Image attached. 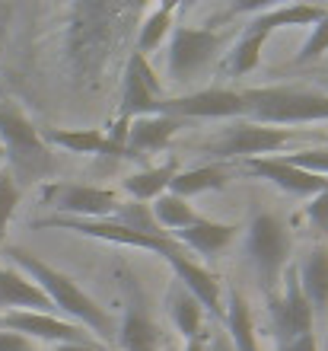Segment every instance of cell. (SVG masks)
<instances>
[{
	"label": "cell",
	"instance_id": "cell-1",
	"mask_svg": "<svg viewBox=\"0 0 328 351\" xmlns=\"http://www.w3.org/2000/svg\"><path fill=\"white\" fill-rule=\"evenodd\" d=\"M134 3H105V0H83L71 7L67 19V67L77 86H96L109 64L112 48L125 38V16H137Z\"/></svg>",
	"mask_w": 328,
	"mask_h": 351
},
{
	"label": "cell",
	"instance_id": "cell-2",
	"mask_svg": "<svg viewBox=\"0 0 328 351\" xmlns=\"http://www.w3.org/2000/svg\"><path fill=\"white\" fill-rule=\"evenodd\" d=\"M7 256L29 281H36L38 291L51 300V306L61 310L71 323L83 326L92 339H99V342H105V345L115 342V335H118L115 316H112L99 300H92L71 275L58 271L55 265H48L45 259H38V256H32L29 250H19V246H7Z\"/></svg>",
	"mask_w": 328,
	"mask_h": 351
},
{
	"label": "cell",
	"instance_id": "cell-3",
	"mask_svg": "<svg viewBox=\"0 0 328 351\" xmlns=\"http://www.w3.org/2000/svg\"><path fill=\"white\" fill-rule=\"evenodd\" d=\"M0 147L19 189L45 182L58 173V160L42 138V131L13 99H0Z\"/></svg>",
	"mask_w": 328,
	"mask_h": 351
},
{
	"label": "cell",
	"instance_id": "cell-4",
	"mask_svg": "<svg viewBox=\"0 0 328 351\" xmlns=\"http://www.w3.org/2000/svg\"><path fill=\"white\" fill-rule=\"evenodd\" d=\"M242 93L246 102V121L255 125H316L328 121V93L312 86H249Z\"/></svg>",
	"mask_w": 328,
	"mask_h": 351
},
{
	"label": "cell",
	"instance_id": "cell-5",
	"mask_svg": "<svg viewBox=\"0 0 328 351\" xmlns=\"http://www.w3.org/2000/svg\"><path fill=\"white\" fill-rule=\"evenodd\" d=\"M290 252H293V237L283 227L281 217H274L271 211H258L249 221L246 230V256L252 262L258 285L268 297L277 294V287L283 281V271L290 265Z\"/></svg>",
	"mask_w": 328,
	"mask_h": 351
},
{
	"label": "cell",
	"instance_id": "cell-6",
	"mask_svg": "<svg viewBox=\"0 0 328 351\" xmlns=\"http://www.w3.org/2000/svg\"><path fill=\"white\" fill-rule=\"evenodd\" d=\"M223 45H227V36L220 29L175 26L173 38H169V55H166L173 84L194 86L198 80H204L223 55Z\"/></svg>",
	"mask_w": 328,
	"mask_h": 351
},
{
	"label": "cell",
	"instance_id": "cell-7",
	"mask_svg": "<svg viewBox=\"0 0 328 351\" xmlns=\"http://www.w3.org/2000/svg\"><path fill=\"white\" fill-rule=\"evenodd\" d=\"M300 134V128H271V125H255V121H236L233 128L217 134L204 144V154L210 163H227V160H258L274 157L283 144H290Z\"/></svg>",
	"mask_w": 328,
	"mask_h": 351
},
{
	"label": "cell",
	"instance_id": "cell-8",
	"mask_svg": "<svg viewBox=\"0 0 328 351\" xmlns=\"http://www.w3.org/2000/svg\"><path fill=\"white\" fill-rule=\"evenodd\" d=\"M281 285V294L268 297V319H271V335L277 345L312 335V326H316V310L303 294L297 265H287Z\"/></svg>",
	"mask_w": 328,
	"mask_h": 351
},
{
	"label": "cell",
	"instance_id": "cell-9",
	"mask_svg": "<svg viewBox=\"0 0 328 351\" xmlns=\"http://www.w3.org/2000/svg\"><path fill=\"white\" fill-rule=\"evenodd\" d=\"M45 198L58 211V217H73V221H109L121 202L115 189H99V185H80V182L48 185Z\"/></svg>",
	"mask_w": 328,
	"mask_h": 351
},
{
	"label": "cell",
	"instance_id": "cell-10",
	"mask_svg": "<svg viewBox=\"0 0 328 351\" xmlns=\"http://www.w3.org/2000/svg\"><path fill=\"white\" fill-rule=\"evenodd\" d=\"M156 115H173V119H246V102L239 90H223V86H207L185 96L156 102Z\"/></svg>",
	"mask_w": 328,
	"mask_h": 351
},
{
	"label": "cell",
	"instance_id": "cell-11",
	"mask_svg": "<svg viewBox=\"0 0 328 351\" xmlns=\"http://www.w3.org/2000/svg\"><path fill=\"white\" fill-rule=\"evenodd\" d=\"M125 313H121V323H118V342L121 351H163V332L156 319L150 316L147 310V297L137 285V278H131L125 271Z\"/></svg>",
	"mask_w": 328,
	"mask_h": 351
},
{
	"label": "cell",
	"instance_id": "cell-12",
	"mask_svg": "<svg viewBox=\"0 0 328 351\" xmlns=\"http://www.w3.org/2000/svg\"><path fill=\"white\" fill-rule=\"evenodd\" d=\"M163 99V84L144 55L131 51L125 77H121V109L115 121H134L144 115H156V102Z\"/></svg>",
	"mask_w": 328,
	"mask_h": 351
},
{
	"label": "cell",
	"instance_id": "cell-13",
	"mask_svg": "<svg viewBox=\"0 0 328 351\" xmlns=\"http://www.w3.org/2000/svg\"><path fill=\"white\" fill-rule=\"evenodd\" d=\"M0 332H19L32 342H51V345H92V339L83 326L71 319H58L51 313H32V310H13L0 316Z\"/></svg>",
	"mask_w": 328,
	"mask_h": 351
},
{
	"label": "cell",
	"instance_id": "cell-14",
	"mask_svg": "<svg viewBox=\"0 0 328 351\" xmlns=\"http://www.w3.org/2000/svg\"><path fill=\"white\" fill-rule=\"evenodd\" d=\"M166 262L173 268L175 281H179L185 291H192V294L198 297V304L204 306V313H210L214 319H223V291H220L217 275H210L204 265H198L185 250L169 252Z\"/></svg>",
	"mask_w": 328,
	"mask_h": 351
},
{
	"label": "cell",
	"instance_id": "cell-15",
	"mask_svg": "<svg viewBox=\"0 0 328 351\" xmlns=\"http://www.w3.org/2000/svg\"><path fill=\"white\" fill-rule=\"evenodd\" d=\"M249 173H255L258 179H268L277 189H283L287 195H297V198H316V195L328 192V179L316 173H306V169L293 167L283 157H258L246 163Z\"/></svg>",
	"mask_w": 328,
	"mask_h": 351
},
{
	"label": "cell",
	"instance_id": "cell-16",
	"mask_svg": "<svg viewBox=\"0 0 328 351\" xmlns=\"http://www.w3.org/2000/svg\"><path fill=\"white\" fill-rule=\"evenodd\" d=\"M48 147H61L80 157H112V160H137L128 147H121L109 138V131L102 128H48L45 134Z\"/></svg>",
	"mask_w": 328,
	"mask_h": 351
},
{
	"label": "cell",
	"instance_id": "cell-17",
	"mask_svg": "<svg viewBox=\"0 0 328 351\" xmlns=\"http://www.w3.org/2000/svg\"><path fill=\"white\" fill-rule=\"evenodd\" d=\"M239 223H220V221H207V217H198L192 227L173 233V240L182 246V250L194 252V256H204V259H217L220 252L227 250L229 243L239 237Z\"/></svg>",
	"mask_w": 328,
	"mask_h": 351
},
{
	"label": "cell",
	"instance_id": "cell-18",
	"mask_svg": "<svg viewBox=\"0 0 328 351\" xmlns=\"http://www.w3.org/2000/svg\"><path fill=\"white\" fill-rule=\"evenodd\" d=\"M182 128H185V121L173 119V115H144V119H134L128 125L125 147H128L134 157L160 154V150L169 147V141H173Z\"/></svg>",
	"mask_w": 328,
	"mask_h": 351
},
{
	"label": "cell",
	"instance_id": "cell-19",
	"mask_svg": "<svg viewBox=\"0 0 328 351\" xmlns=\"http://www.w3.org/2000/svg\"><path fill=\"white\" fill-rule=\"evenodd\" d=\"M0 306L13 313V310H32V313H51L55 306L36 281H29L19 268H7L0 265Z\"/></svg>",
	"mask_w": 328,
	"mask_h": 351
},
{
	"label": "cell",
	"instance_id": "cell-20",
	"mask_svg": "<svg viewBox=\"0 0 328 351\" xmlns=\"http://www.w3.org/2000/svg\"><path fill=\"white\" fill-rule=\"evenodd\" d=\"M325 13L328 7H322V3H277V7H268L258 16L249 19L246 29L271 36V32H277L283 26H316Z\"/></svg>",
	"mask_w": 328,
	"mask_h": 351
},
{
	"label": "cell",
	"instance_id": "cell-21",
	"mask_svg": "<svg viewBox=\"0 0 328 351\" xmlns=\"http://www.w3.org/2000/svg\"><path fill=\"white\" fill-rule=\"evenodd\" d=\"M163 304H166V313H169V319H173V326L179 329V335H182L185 342H192V339H198L204 329V306L198 304V297L192 294V291H185L179 281L173 278V285L166 287V297H163Z\"/></svg>",
	"mask_w": 328,
	"mask_h": 351
},
{
	"label": "cell",
	"instance_id": "cell-22",
	"mask_svg": "<svg viewBox=\"0 0 328 351\" xmlns=\"http://www.w3.org/2000/svg\"><path fill=\"white\" fill-rule=\"evenodd\" d=\"M297 275H300V287L310 306L316 310V316L328 310V246L319 243L306 252V259L297 265Z\"/></svg>",
	"mask_w": 328,
	"mask_h": 351
},
{
	"label": "cell",
	"instance_id": "cell-23",
	"mask_svg": "<svg viewBox=\"0 0 328 351\" xmlns=\"http://www.w3.org/2000/svg\"><path fill=\"white\" fill-rule=\"evenodd\" d=\"M223 319H227V339L236 351H262L255 335V319L249 310L246 297L236 287H227V306H223Z\"/></svg>",
	"mask_w": 328,
	"mask_h": 351
},
{
	"label": "cell",
	"instance_id": "cell-24",
	"mask_svg": "<svg viewBox=\"0 0 328 351\" xmlns=\"http://www.w3.org/2000/svg\"><path fill=\"white\" fill-rule=\"evenodd\" d=\"M175 176H179V160H166V163H160V167H150V169H140V173L128 176L125 182H121V189H125V195H128L131 202H156L160 195L169 192V182H173Z\"/></svg>",
	"mask_w": 328,
	"mask_h": 351
},
{
	"label": "cell",
	"instance_id": "cell-25",
	"mask_svg": "<svg viewBox=\"0 0 328 351\" xmlns=\"http://www.w3.org/2000/svg\"><path fill=\"white\" fill-rule=\"evenodd\" d=\"M227 182H229L227 163H204V167H198V169H179V176L169 182V192L188 202L192 195L214 192V189H223Z\"/></svg>",
	"mask_w": 328,
	"mask_h": 351
},
{
	"label": "cell",
	"instance_id": "cell-26",
	"mask_svg": "<svg viewBox=\"0 0 328 351\" xmlns=\"http://www.w3.org/2000/svg\"><path fill=\"white\" fill-rule=\"evenodd\" d=\"M175 10H179V3H175V0H166V3L153 7L144 19H140V23H137V42H134V51H137V55L147 58L150 51H156V48L163 45V38L173 32Z\"/></svg>",
	"mask_w": 328,
	"mask_h": 351
},
{
	"label": "cell",
	"instance_id": "cell-27",
	"mask_svg": "<svg viewBox=\"0 0 328 351\" xmlns=\"http://www.w3.org/2000/svg\"><path fill=\"white\" fill-rule=\"evenodd\" d=\"M150 211H153L156 227H160L166 237H173V233L185 230V227H192V223L198 221V214H194L192 204L173 192H166V195H160L156 202H150Z\"/></svg>",
	"mask_w": 328,
	"mask_h": 351
},
{
	"label": "cell",
	"instance_id": "cell-28",
	"mask_svg": "<svg viewBox=\"0 0 328 351\" xmlns=\"http://www.w3.org/2000/svg\"><path fill=\"white\" fill-rule=\"evenodd\" d=\"M264 42H268V36H262V32H252V29H242V36H239V42L233 45V51H229V61H227L229 77H246V74H252V71L258 67V61H262Z\"/></svg>",
	"mask_w": 328,
	"mask_h": 351
},
{
	"label": "cell",
	"instance_id": "cell-29",
	"mask_svg": "<svg viewBox=\"0 0 328 351\" xmlns=\"http://www.w3.org/2000/svg\"><path fill=\"white\" fill-rule=\"evenodd\" d=\"M112 221L121 223V227H128V230H134V233L166 237V233L156 227L153 211H150V204L147 202H131V198H125V202H118V208H115V214H112Z\"/></svg>",
	"mask_w": 328,
	"mask_h": 351
},
{
	"label": "cell",
	"instance_id": "cell-30",
	"mask_svg": "<svg viewBox=\"0 0 328 351\" xmlns=\"http://www.w3.org/2000/svg\"><path fill=\"white\" fill-rule=\"evenodd\" d=\"M19 198H23V189L16 185V179L10 176V169H0V246H3L7 227L19 208Z\"/></svg>",
	"mask_w": 328,
	"mask_h": 351
},
{
	"label": "cell",
	"instance_id": "cell-31",
	"mask_svg": "<svg viewBox=\"0 0 328 351\" xmlns=\"http://www.w3.org/2000/svg\"><path fill=\"white\" fill-rule=\"evenodd\" d=\"M325 51H328V13L312 26V36L306 38V45L300 48V55H297L293 64H312V61H319Z\"/></svg>",
	"mask_w": 328,
	"mask_h": 351
},
{
	"label": "cell",
	"instance_id": "cell-32",
	"mask_svg": "<svg viewBox=\"0 0 328 351\" xmlns=\"http://www.w3.org/2000/svg\"><path fill=\"white\" fill-rule=\"evenodd\" d=\"M287 163L306 169V173L325 176L328 179V147H310V150H297V154H283Z\"/></svg>",
	"mask_w": 328,
	"mask_h": 351
},
{
	"label": "cell",
	"instance_id": "cell-33",
	"mask_svg": "<svg viewBox=\"0 0 328 351\" xmlns=\"http://www.w3.org/2000/svg\"><path fill=\"white\" fill-rule=\"evenodd\" d=\"M303 217H306V223L312 227V233L328 243V192L310 198V204L303 208Z\"/></svg>",
	"mask_w": 328,
	"mask_h": 351
},
{
	"label": "cell",
	"instance_id": "cell-34",
	"mask_svg": "<svg viewBox=\"0 0 328 351\" xmlns=\"http://www.w3.org/2000/svg\"><path fill=\"white\" fill-rule=\"evenodd\" d=\"M0 351H36V342L19 332H0Z\"/></svg>",
	"mask_w": 328,
	"mask_h": 351
},
{
	"label": "cell",
	"instance_id": "cell-35",
	"mask_svg": "<svg viewBox=\"0 0 328 351\" xmlns=\"http://www.w3.org/2000/svg\"><path fill=\"white\" fill-rule=\"evenodd\" d=\"M277 351H319V345H316V332L303 335V339H293V342L277 345Z\"/></svg>",
	"mask_w": 328,
	"mask_h": 351
},
{
	"label": "cell",
	"instance_id": "cell-36",
	"mask_svg": "<svg viewBox=\"0 0 328 351\" xmlns=\"http://www.w3.org/2000/svg\"><path fill=\"white\" fill-rule=\"evenodd\" d=\"M207 351H236L223 332H207Z\"/></svg>",
	"mask_w": 328,
	"mask_h": 351
},
{
	"label": "cell",
	"instance_id": "cell-37",
	"mask_svg": "<svg viewBox=\"0 0 328 351\" xmlns=\"http://www.w3.org/2000/svg\"><path fill=\"white\" fill-rule=\"evenodd\" d=\"M51 351H105V348H99V345L92 342V345H55Z\"/></svg>",
	"mask_w": 328,
	"mask_h": 351
},
{
	"label": "cell",
	"instance_id": "cell-38",
	"mask_svg": "<svg viewBox=\"0 0 328 351\" xmlns=\"http://www.w3.org/2000/svg\"><path fill=\"white\" fill-rule=\"evenodd\" d=\"M185 351H207V332H201L198 339L185 342Z\"/></svg>",
	"mask_w": 328,
	"mask_h": 351
}]
</instances>
